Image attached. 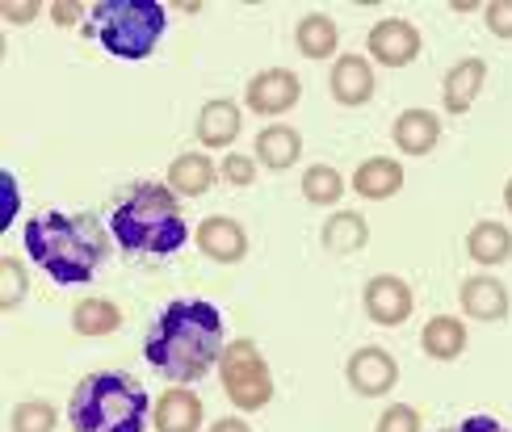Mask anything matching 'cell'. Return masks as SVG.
<instances>
[{"label":"cell","instance_id":"cell-1","mask_svg":"<svg viewBox=\"0 0 512 432\" xmlns=\"http://www.w3.org/2000/svg\"><path fill=\"white\" fill-rule=\"evenodd\" d=\"M223 349H227L223 315H219V307H210L202 298L168 302L143 344L152 370H160L168 382H181V386L206 378L219 365Z\"/></svg>","mask_w":512,"mask_h":432},{"label":"cell","instance_id":"cell-2","mask_svg":"<svg viewBox=\"0 0 512 432\" xmlns=\"http://www.w3.org/2000/svg\"><path fill=\"white\" fill-rule=\"evenodd\" d=\"M26 252L59 286H84L93 282L97 265L105 261V231L93 214L51 210L26 223Z\"/></svg>","mask_w":512,"mask_h":432},{"label":"cell","instance_id":"cell-3","mask_svg":"<svg viewBox=\"0 0 512 432\" xmlns=\"http://www.w3.org/2000/svg\"><path fill=\"white\" fill-rule=\"evenodd\" d=\"M110 231L126 252H147V256H168L189 240L181 202L173 198L168 185H135L118 202Z\"/></svg>","mask_w":512,"mask_h":432},{"label":"cell","instance_id":"cell-4","mask_svg":"<svg viewBox=\"0 0 512 432\" xmlns=\"http://www.w3.org/2000/svg\"><path fill=\"white\" fill-rule=\"evenodd\" d=\"M147 391L131 374H89L72 391V428L76 432H143Z\"/></svg>","mask_w":512,"mask_h":432},{"label":"cell","instance_id":"cell-5","mask_svg":"<svg viewBox=\"0 0 512 432\" xmlns=\"http://www.w3.org/2000/svg\"><path fill=\"white\" fill-rule=\"evenodd\" d=\"M89 21H93V34L101 38V47L114 59L139 63L164 38L168 13L160 0H97L89 9Z\"/></svg>","mask_w":512,"mask_h":432},{"label":"cell","instance_id":"cell-6","mask_svg":"<svg viewBox=\"0 0 512 432\" xmlns=\"http://www.w3.org/2000/svg\"><path fill=\"white\" fill-rule=\"evenodd\" d=\"M219 370H223V391L240 412H261V407L273 399V374H269V365L252 340L227 344L223 357H219Z\"/></svg>","mask_w":512,"mask_h":432},{"label":"cell","instance_id":"cell-7","mask_svg":"<svg viewBox=\"0 0 512 432\" xmlns=\"http://www.w3.org/2000/svg\"><path fill=\"white\" fill-rule=\"evenodd\" d=\"M248 110L252 114H265V118H277L298 105V97H303V84H298V76L290 68H269V72H256L248 80Z\"/></svg>","mask_w":512,"mask_h":432},{"label":"cell","instance_id":"cell-8","mask_svg":"<svg viewBox=\"0 0 512 432\" xmlns=\"http://www.w3.org/2000/svg\"><path fill=\"white\" fill-rule=\"evenodd\" d=\"M366 315L374 323H382V328H399V323H408L412 311H416V298H412V286L403 282V277H370L366 282Z\"/></svg>","mask_w":512,"mask_h":432},{"label":"cell","instance_id":"cell-9","mask_svg":"<svg viewBox=\"0 0 512 432\" xmlns=\"http://www.w3.org/2000/svg\"><path fill=\"white\" fill-rule=\"evenodd\" d=\"M345 378L357 395H366V399H378V395H387L395 391V382H399V361L387 353V349H357L345 365Z\"/></svg>","mask_w":512,"mask_h":432},{"label":"cell","instance_id":"cell-10","mask_svg":"<svg viewBox=\"0 0 512 432\" xmlns=\"http://www.w3.org/2000/svg\"><path fill=\"white\" fill-rule=\"evenodd\" d=\"M370 55L387 68H408V63L420 55V30L403 17H387L370 30Z\"/></svg>","mask_w":512,"mask_h":432},{"label":"cell","instance_id":"cell-11","mask_svg":"<svg viewBox=\"0 0 512 432\" xmlns=\"http://www.w3.org/2000/svg\"><path fill=\"white\" fill-rule=\"evenodd\" d=\"M194 235H198V248L219 265H236V261H244V252H248V231L236 219H223V214L202 219V227Z\"/></svg>","mask_w":512,"mask_h":432},{"label":"cell","instance_id":"cell-12","mask_svg":"<svg viewBox=\"0 0 512 432\" xmlns=\"http://www.w3.org/2000/svg\"><path fill=\"white\" fill-rule=\"evenodd\" d=\"M332 97L340 105H349V110H357V105H366L374 97V68L366 55H340L332 63Z\"/></svg>","mask_w":512,"mask_h":432},{"label":"cell","instance_id":"cell-13","mask_svg":"<svg viewBox=\"0 0 512 432\" xmlns=\"http://www.w3.org/2000/svg\"><path fill=\"white\" fill-rule=\"evenodd\" d=\"M483 80H487V63L483 59H458L450 72H445V84H441V105L450 114H466L475 105V97L483 93Z\"/></svg>","mask_w":512,"mask_h":432},{"label":"cell","instance_id":"cell-14","mask_svg":"<svg viewBox=\"0 0 512 432\" xmlns=\"http://www.w3.org/2000/svg\"><path fill=\"white\" fill-rule=\"evenodd\" d=\"M458 298H462V311L471 319H479V323H500L508 315V290H504V282H496L492 273L466 277Z\"/></svg>","mask_w":512,"mask_h":432},{"label":"cell","instance_id":"cell-15","mask_svg":"<svg viewBox=\"0 0 512 432\" xmlns=\"http://www.w3.org/2000/svg\"><path fill=\"white\" fill-rule=\"evenodd\" d=\"M391 139L403 156H429L441 143V118L429 110H403L391 126Z\"/></svg>","mask_w":512,"mask_h":432},{"label":"cell","instance_id":"cell-16","mask_svg":"<svg viewBox=\"0 0 512 432\" xmlns=\"http://www.w3.org/2000/svg\"><path fill=\"white\" fill-rule=\"evenodd\" d=\"M202 416V399L189 386H173L156 403V432H198Z\"/></svg>","mask_w":512,"mask_h":432},{"label":"cell","instance_id":"cell-17","mask_svg":"<svg viewBox=\"0 0 512 432\" xmlns=\"http://www.w3.org/2000/svg\"><path fill=\"white\" fill-rule=\"evenodd\" d=\"M353 189L357 198H370V202H387L403 189V164L387 160V156H374L353 172Z\"/></svg>","mask_w":512,"mask_h":432},{"label":"cell","instance_id":"cell-18","mask_svg":"<svg viewBox=\"0 0 512 432\" xmlns=\"http://www.w3.org/2000/svg\"><path fill=\"white\" fill-rule=\"evenodd\" d=\"M420 349L424 357H433V361H458L466 353V323L454 319V315H437L424 323V332H420Z\"/></svg>","mask_w":512,"mask_h":432},{"label":"cell","instance_id":"cell-19","mask_svg":"<svg viewBox=\"0 0 512 432\" xmlns=\"http://www.w3.org/2000/svg\"><path fill=\"white\" fill-rule=\"evenodd\" d=\"M240 135V105L236 101H206L202 105V114H198V139L206 147H231Z\"/></svg>","mask_w":512,"mask_h":432},{"label":"cell","instance_id":"cell-20","mask_svg":"<svg viewBox=\"0 0 512 432\" xmlns=\"http://www.w3.org/2000/svg\"><path fill=\"white\" fill-rule=\"evenodd\" d=\"M215 177H219V168L206 156H198V151H185V156L168 164V189L181 193V198H202V193L215 185Z\"/></svg>","mask_w":512,"mask_h":432},{"label":"cell","instance_id":"cell-21","mask_svg":"<svg viewBox=\"0 0 512 432\" xmlns=\"http://www.w3.org/2000/svg\"><path fill=\"white\" fill-rule=\"evenodd\" d=\"M298 156H303V135L294 131V126H265L261 135H256V160H261L265 168H273V172H282V168H290Z\"/></svg>","mask_w":512,"mask_h":432},{"label":"cell","instance_id":"cell-22","mask_svg":"<svg viewBox=\"0 0 512 432\" xmlns=\"http://www.w3.org/2000/svg\"><path fill=\"white\" fill-rule=\"evenodd\" d=\"M466 252H471L475 265H504L512 256V231L504 223L483 219L471 227V235H466Z\"/></svg>","mask_w":512,"mask_h":432},{"label":"cell","instance_id":"cell-23","mask_svg":"<svg viewBox=\"0 0 512 432\" xmlns=\"http://www.w3.org/2000/svg\"><path fill=\"white\" fill-rule=\"evenodd\" d=\"M294 42H298V51H303L307 59H332L336 47H340V30H336V21H332V17L311 13V17L298 21Z\"/></svg>","mask_w":512,"mask_h":432},{"label":"cell","instance_id":"cell-24","mask_svg":"<svg viewBox=\"0 0 512 432\" xmlns=\"http://www.w3.org/2000/svg\"><path fill=\"white\" fill-rule=\"evenodd\" d=\"M370 240V227L361 219L357 210H340L324 223V248L336 252V256H349V252H361Z\"/></svg>","mask_w":512,"mask_h":432},{"label":"cell","instance_id":"cell-25","mask_svg":"<svg viewBox=\"0 0 512 432\" xmlns=\"http://www.w3.org/2000/svg\"><path fill=\"white\" fill-rule=\"evenodd\" d=\"M72 328L80 336H110L122 328V311L110 298H80L72 311Z\"/></svg>","mask_w":512,"mask_h":432},{"label":"cell","instance_id":"cell-26","mask_svg":"<svg viewBox=\"0 0 512 432\" xmlns=\"http://www.w3.org/2000/svg\"><path fill=\"white\" fill-rule=\"evenodd\" d=\"M340 193H345V181H340V172L332 164H311L303 172V198L311 206H336Z\"/></svg>","mask_w":512,"mask_h":432},{"label":"cell","instance_id":"cell-27","mask_svg":"<svg viewBox=\"0 0 512 432\" xmlns=\"http://www.w3.org/2000/svg\"><path fill=\"white\" fill-rule=\"evenodd\" d=\"M55 407L47 399H26V403H17L13 407V416H9V428L13 432H55Z\"/></svg>","mask_w":512,"mask_h":432},{"label":"cell","instance_id":"cell-28","mask_svg":"<svg viewBox=\"0 0 512 432\" xmlns=\"http://www.w3.org/2000/svg\"><path fill=\"white\" fill-rule=\"evenodd\" d=\"M26 290H30L26 265H21L17 256H5V261H0V307H5V311H13L17 302L26 298Z\"/></svg>","mask_w":512,"mask_h":432},{"label":"cell","instance_id":"cell-29","mask_svg":"<svg viewBox=\"0 0 512 432\" xmlns=\"http://www.w3.org/2000/svg\"><path fill=\"white\" fill-rule=\"evenodd\" d=\"M374 432H420V412L408 403H391L387 412L378 416V428Z\"/></svg>","mask_w":512,"mask_h":432},{"label":"cell","instance_id":"cell-30","mask_svg":"<svg viewBox=\"0 0 512 432\" xmlns=\"http://www.w3.org/2000/svg\"><path fill=\"white\" fill-rule=\"evenodd\" d=\"M483 17H487V30H492L496 38H512V0H496V5H487Z\"/></svg>","mask_w":512,"mask_h":432},{"label":"cell","instance_id":"cell-31","mask_svg":"<svg viewBox=\"0 0 512 432\" xmlns=\"http://www.w3.org/2000/svg\"><path fill=\"white\" fill-rule=\"evenodd\" d=\"M223 181H227V185H240V189L252 185V181H256V164H252L248 156H227V160H223Z\"/></svg>","mask_w":512,"mask_h":432},{"label":"cell","instance_id":"cell-32","mask_svg":"<svg viewBox=\"0 0 512 432\" xmlns=\"http://www.w3.org/2000/svg\"><path fill=\"white\" fill-rule=\"evenodd\" d=\"M80 17H84L80 0H59V5H51V21H55V26H76Z\"/></svg>","mask_w":512,"mask_h":432},{"label":"cell","instance_id":"cell-33","mask_svg":"<svg viewBox=\"0 0 512 432\" xmlns=\"http://www.w3.org/2000/svg\"><path fill=\"white\" fill-rule=\"evenodd\" d=\"M38 13H42V5H34V0L30 5H0V17L13 21V26H26V21H34Z\"/></svg>","mask_w":512,"mask_h":432},{"label":"cell","instance_id":"cell-34","mask_svg":"<svg viewBox=\"0 0 512 432\" xmlns=\"http://www.w3.org/2000/svg\"><path fill=\"white\" fill-rule=\"evenodd\" d=\"M450 432H508L500 420H492V416H471V420H462L458 428H450Z\"/></svg>","mask_w":512,"mask_h":432},{"label":"cell","instance_id":"cell-35","mask_svg":"<svg viewBox=\"0 0 512 432\" xmlns=\"http://www.w3.org/2000/svg\"><path fill=\"white\" fill-rule=\"evenodd\" d=\"M210 432H252L244 420H236V416H227V420H215L210 424Z\"/></svg>","mask_w":512,"mask_h":432},{"label":"cell","instance_id":"cell-36","mask_svg":"<svg viewBox=\"0 0 512 432\" xmlns=\"http://www.w3.org/2000/svg\"><path fill=\"white\" fill-rule=\"evenodd\" d=\"M504 206H508V210H512V181H508V185H504Z\"/></svg>","mask_w":512,"mask_h":432}]
</instances>
